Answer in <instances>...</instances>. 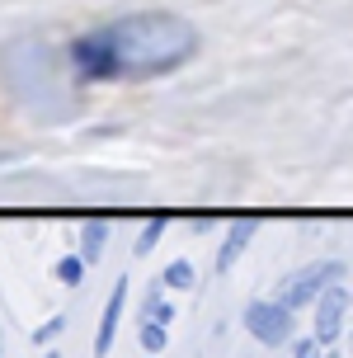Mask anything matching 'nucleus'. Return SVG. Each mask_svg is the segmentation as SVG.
Here are the masks:
<instances>
[{
  "label": "nucleus",
  "mask_w": 353,
  "mask_h": 358,
  "mask_svg": "<svg viewBox=\"0 0 353 358\" xmlns=\"http://www.w3.org/2000/svg\"><path fill=\"white\" fill-rule=\"evenodd\" d=\"M198 52V29L170 10H141L71 43V62L85 80H151L179 71Z\"/></svg>",
  "instance_id": "nucleus-1"
},
{
  "label": "nucleus",
  "mask_w": 353,
  "mask_h": 358,
  "mask_svg": "<svg viewBox=\"0 0 353 358\" xmlns=\"http://www.w3.org/2000/svg\"><path fill=\"white\" fill-rule=\"evenodd\" d=\"M339 278H344V264H339V259H311V264L292 268V273H287V278L273 287V302H282L287 311L316 306L320 292H325L330 283H339Z\"/></svg>",
  "instance_id": "nucleus-2"
},
{
  "label": "nucleus",
  "mask_w": 353,
  "mask_h": 358,
  "mask_svg": "<svg viewBox=\"0 0 353 358\" xmlns=\"http://www.w3.org/2000/svg\"><path fill=\"white\" fill-rule=\"evenodd\" d=\"M245 330L254 344H264V349H282V344H292V311L273 297H259V302L245 306Z\"/></svg>",
  "instance_id": "nucleus-3"
},
{
  "label": "nucleus",
  "mask_w": 353,
  "mask_h": 358,
  "mask_svg": "<svg viewBox=\"0 0 353 358\" xmlns=\"http://www.w3.org/2000/svg\"><path fill=\"white\" fill-rule=\"evenodd\" d=\"M349 287H339V283H330L325 292H320V302L311 306V335H316L325 349L344 335V316H349Z\"/></svg>",
  "instance_id": "nucleus-4"
},
{
  "label": "nucleus",
  "mask_w": 353,
  "mask_h": 358,
  "mask_svg": "<svg viewBox=\"0 0 353 358\" xmlns=\"http://www.w3.org/2000/svg\"><path fill=\"white\" fill-rule=\"evenodd\" d=\"M123 306H127V273L113 283V292H108V302H104V316H99V330H94V358H108V349H113V340H118Z\"/></svg>",
  "instance_id": "nucleus-5"
},
{
  "label": "nucleus",
  "mask_w": 353,
  "mask_h": 358,
  "mask_svg": "<svg viewBox=\"0 0 353 358\" xmlns=\"http://www.w3.org/2000/svg\"><path fill=\"white\" fill-rule=\"evenodd\" d=\"M254 231H259V222H254V217H240V222L231 227L226 241H222V250H217V273H231V264L245 255V245L254 241Z\"/></svg>",
  "instance_id": "nucleus-6"
},
{
  "label": "nucleus",
  "mask_w": 353,
  "mask_h": 358,
  "mask_svg": "<svg viewBox=\"0 0 353 358\" xmlns=\"http://www.w3.org/2000/svg\"><path fill=\"white\" fill-rule=\"evenodd\" d=\"M104 245H108V222H85V231H80L85 264H99V259H104Z\"/></svg>",
  "instance_id": "nucleus-7"
},
{
  "label": "nucleus",
  "mask_w": 353,
  "mask_h": 358,
  "mask_svg": "<svg viewBox=\"0 0 353 358\" xmlns=\"http://www.w3.org/2000/svg\"><path fill=\"white\" fill-rule=\"evenodd\" d=\"M160 287H170V292H194L198 268L189 264V259H175V264H165V273H160Z\"/></svg>",
  "instance_id": "nucleus-8"
},
{
  "label": "nucleus",
  "mask_w": 353,
  "mask_h": 358,
  "mask_svg": "<svg viewBox=\"0 0 353 358\" xmlns=\"http://www.w3.org/2000/svg\"><path fill=\"white\" fill-rule=\"evenodd\" d=\"M85 255L75 250V255H66V259H57V283H66V287H80L85 283Z\"/></svg>",
  "instance_id": "nucleus-9"
},
{
  "label": "nucleus",
  "mask_w": 353,
  "mask_h": 358,
  "mask_svg": "<svg viewBox=\"0 0 353 358\" xmlns=\"http://www.w3.org/2000/svg\"><path fill=\"white\" fill-rule=\"evenodd\" d=\"M137 340H141V354H165V344H170V330H165L160 321H141Z\"/></svg>",
  "instance_id": "nucleus-10"
},
{
  "label": "nucleus",
  "mask_w": 353,
  "mask_h": 358,
  "mask_svg": "<svg viewBox=\"0 0 353 358\" xmlns=\"http://www.w3.org/2000/svg\"><path fill=\"white\" fill-rule=\"evenodd\" d=\"M141 321H160V325L175 321V306L160 297V278H156V292H151V297H146V306H141Z\"/></svg>",
  "instance_id": "nucleus-11"
},
{
  "label": "nucleus",
  "mask_w": 353,
  "mask_h": 358,
  "mask_svg": "<svg viewBox=\"0 0 353 358\" xmlns=\"http://www.w3.org/2000/svg\"><path fill=\"white\" fill-rule=\"evenodd\" d=\"M165 227H170L165 217H151V222L141 227V236H137V250H132V255H151V250H156V241L165 236Z\"/></svg>",
  "instance_id": "nucleus-12"
},
{
  "label": "nucleus",
  "mask_w": 353,
  "mask_h": 358,
  "mask_svg": "<svg viewBox=\"0 0 353 358\" xmlns=\"http://www.w3.org/2000/svg\"><path fill=\"white\" fill-rule=\"evenodd\" d=\"M287 358H325V344H320L316 335H306V340L292 344V354H287Z\"/></svg>",
  "instance_id": "nucleus-13"
},
{
  "label": "nucleus",
  "mask_w": 353,
  "mask_h": 358,
  "mask_svg": "<svg viewBox=\"0 0 353 358\" xmlns=\"http://www.w3.org/2000/svg\"><path fill=\"white\" fill-rule=\"evenodd\" d=\"M62 330H66V316H52L48 325H38V330H34V344H52Z\"/></svg>",
  "instance_id": "nucleus-14"
},
{
  "label": "nucleus",
  "mask_w": 353,
  "mask_h": 358,
  "mask_svg": "<svg viewBox=\"0 0 353 358\" xmlns=\"http://www.w3.org/2000/svg\"><path fill=\"white\" fill-rule=\"evenodd\" d=\"M48 358H62V354H57V349H48Z\"/></svg>",
  "instance_id": "nucleus-15"
},
{
  "label": "nucleus",
  "mask_w": 353,
  "mask_h": 358,
  "mask_svg": "<svg viewBox=\"0 0 353 358\" xmlns=\"http://www.w3.org/2000/svg\"><path fill=\"white\" fill-rule=\"evenodd\" d=\"M349 354H353V330H349Z\"/></svg>",
  "instance_id": "nucleus-16"
},
{
  "label": "nucleus",
  "mask_w": 353,
  "mask_h": 358,
  "mask_svg": "<svg viewBox=\"0 0 353 358\" xmlns=\"http://www.w3.org/2000/svg\"><path fill=\"white\" fill-rule=\"evenodd\" d=\"M325 358H344V354H325Z\"/></svg>",
  "instance_id": "nucleus-17"
},
{
  "label": "nucleus",
  "mask_w": 353,
  "mask_h": 358,
  "mask_svg": "<svg viewBox=\"0 0 353 358\" xmlns=\"http://www.w3.org/2000/svg\"><path fill=\"white\" fill-rule=\"evenodd\" d=\"M141 358H160V354H141Z\"/></svg>",
  "instance_id": "nucleus-18"
}]
</instances>
